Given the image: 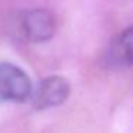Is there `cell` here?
Returning <instances> with one entry per match:
<instances>
[{
  "label": "cell",
  "instance_id": "obj_1",
  "mask_svg": "<svg viewBox=\"0 0 133 133\" xmlns=\"http://www.w3.org/2000/svg\"><path fill=\"white\" fill-rule=\"evenodd\" d=\"M20 27L27 40L42 43L55 36L57 23L52 12L46 9H33L23 13Z\"/></svg>",
  "mask_w": 133,
  "mask_h": 133
},
{
  "label": "cell",
  "instance_id": "obj_2",
  "mask_svg": "<svg viewBox=\"0 0 133 133\" xmlns=\"http://www.w3.org/2000/svg\"><path fill=\"white\" fill-rule=\"evenodd\" d=\"M32 95L29 76L10 63L0 64V97L13 102H24Z\"/></svg>",
  "mask_w": 133,
  "mask_h": 133
},
{
  "label": "cell",
  "instance_id": "obj_3",
  "mask_svg": "<svg viewBox=\"0 0 133 133\" xmlns=\"http://www.w3.org/2000/svg\"><path fill=\"white\" fill-rule=\"evenodd\" d=\"M70 95V83L62 76H50L39 84L35 93V104L39 109L55 107L64 103Z\"/></svg>",
  "mask_w": 133,
  "mask_h": 133
},
{
  "label": "cell",
  "instance_id": "obj_4",
  "mask_svg": "<svg viewBox=\"0 0 133 133\" xmlns=\"http://www.w3.org/2000/svg\"><path fill=\"white\" fill-rule=\"evenodd\" d=\"M112 67H124L133 64V26L127 27L110 42L106 56Z\"/></svg>",
  "mask_w": 133,
  "mask_h": 133
}]
</instances>
